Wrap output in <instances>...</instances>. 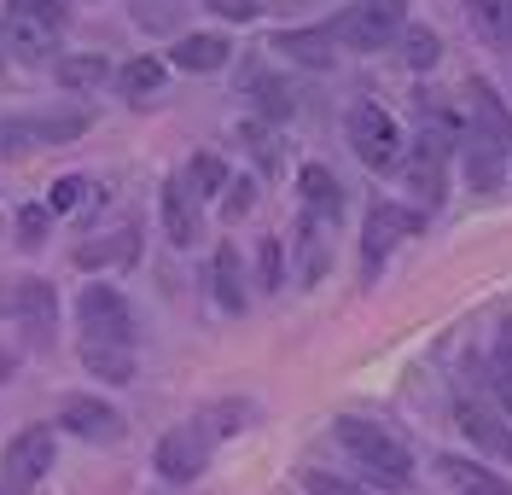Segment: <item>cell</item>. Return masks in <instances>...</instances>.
Listing matches in <instances>:
<instances>
[{
    "label": "cell",
    "instance_id": "obj_1",
    "mask_svg": "<svg viewBox=\"0 0 512 495\" xmlns=\"http://www.w3.org/2000/svg\"><path fill=\"white\" fill-rule=\"evenodd\" d=\"M472 111H466V134H460V146H466V181L478 187V193H495L501 187V175H507V158H512V111L501 105V94L472 76Z\"/></svg>",
    "mask_w": 512,
    "mask_h": 495
},
{
    "label": "cell",
    "instance_id": "obj_2",
    "mask_svg": "<svg viewBox=\"0 0 512 495\" xmlns=\"http://www.w3.org/2000/svg\"><path fill=\"white\" fill-rule=\"evenodd\" d=\"M338 443L355 455V466L373 478V484H384V490H402L408 478H414V455L390 437L384 426H373V420H355V414H344L338 420Z\"/></svg>",
    "mask_w": 512,
    "mask_h": 495
},
{
    "label": "cell",
    "instance_id": "obj_3",
    "mask_svg": "<svg viewBox=\"0 0 512 495\" xmlns=\"http://www.w3.org/2000/svg\"><path fill=\"white\" fill-rule=\"evenodd\" d=\"M402 24H408V0H355L326 30H332V41H344L355 53H379L402 35Z\"/></svg>",
    "mask_w": 512,
    "mask_h": 495
},
{
    "label": "cell",
    "instance_id": "obj_4",
    "mask_svg": "<svg viewBox=\"0 0 512 495\" xmlns=\"http://www.w3.org/2000/svg\"><path fill=\"white\" fill-rule=\"evenodd\" d=\"M350 146L355 158L367 169H396V158H402V134H396V117L384 111V105H373V99H355L350 105Z\"/></svg>",
    "mask_w": 512,
    "mask_h": 495
},
{
    "label": "cell",
    "instance_id": "obj_5",
    "mask_svg": "<svg viewBox=\"0 0 512 495\" xmlns=\"http://www.w3.org/2000/svg\"><path fill=\"white\" fill-rule=\"evenodd\" d=\"M47 472H53V431L47 426L18 431L12 449H6V466H0V495H35Z\"/></svg>",
    "mask_w": 512,
    "mask_h": 495
},
{
    "label": "cell",
    "instance_id": "obj_6",
    "mask_svg": "<svg viewBox=\"0 0 512 495\" xmlns=\"http://www.w3.org/2000/svg\"><path fill=\"white\" fill-rule=\"evenodd\" d=\"M76 321H82V338H99V344H134V309L117 286H82L76 297Z\"/></svg>",
    "mask_w": 512,
    "mask_h": 495
},
{
    "label": "cell",
    "instance_id": "obj_7",
    "mask_svg": "<svg viewBox=\"0 0 512 495\" xmlns=\"http://www.w3.org/2000/svg\"><path fill=\"white\" fill-rule=\"evenodd\" d=\"M88 129V111H41V117H12L0 123V152H35V146H64Z\"/></svg>",
    "mask_w": 512,
    "mask_h": 495
},
{
    "label": "cell",
    "instance_id": "obj_8",
    "mask_svg": "<svg viewBox=\"0 0 512 495\" xmlns=\"http://www.w3.org/2000/svg\"><path fill=\"white\" fill-rule=\"evenodd\" d=\"M204 466H210V431H204V420H187V426H175L158 443V472L169 484H192Z\"/></svg>",
    "mask_w": 512,
    "mask_h": 495
},
{
    "label": "cell",
    "instance_id": "obj_9",
    "mask_svg": "<svg viewBox=\"0 0 512 495\" xmlns=\"http://www.w3.org/2000/svg\"><path fill=\"white\" fill-rule=\"evenodd\" d=\"M0 35H6V47H12L24 65H47V59L59 53V24L41 18V12H30V6H6Z\"/></svg>",
    "mask_w": 512,
    "mask_h": 495
},
{
    "label": "cell",
    "instance_id": "obj_10",
    "mask_svg": "<svg viewBox=\"0 0 512 495\" xmlns=\"http://www.w3.org/2000/svg\"><path fill=\"white\" fill-rule=\"evenodd\" d=\"M158 210H163V233H169V245H198V193H192L187 175H169L158 193Z\"/></svg>",
    "mask_w": 512,
    "mask_h": 495
},
{
    "label": "cell",
    "instance_id": "obj_11",
    "mask_svg": "<svg viewBox=\"0 0 512 495\" xmlns=\"http://www.w3.org/2000/svg\"><path fill=\"white\" fill-rule=\"evenodd\" d=\"M59 426L76 431V437H88V443H117V437H123L117 408H111V402H99V396H64Z\"/></svg>",
    "mask_w": 512,
    "mask_h": 495
},
{
    "label": "cell",
    "instance_id": "obj_12",
    "mask_svg": "<svg viewBox=\"0 0 512 495\" xmlns=\"http://www.w3.org/2000/svg\"><path fill=\"white\" fill-rule=\"evenodd\" d=\"M419 228V210H402V204H373V216H367V245H361V263L367 274H379V263L390 257V245L402 239V233Z\"/></svg>",
    "mask_w": 512,
    "mask_h": 495
},
{
    "label": "cell",
    "instance_id": "obj_13",
    "mask_svg": "<svg viewBox=\"0 0 512 495\" xmlns=\"http://www.w3.org/2000/svg\"><path fill=\"white\" fill-rule=\"evenodd\" d=\"M454 420H460V431H466L478 449H489L495 461L512 466V426L495 414V408H483V402H472V396H460V402H454Z\"/></svg>",
    "mask_w": 512,
    "mask_h": 495
},
{
    "label": "cell",
    "instance_id": "obj_14",
    "mask_svg": "<svg viewBox=\"0 0 512 495\" xmlns=\"http://www.w3.org/2000/svg\"><path fill=\"white\" fill-rule=\"evenodd\" d=\"M239 82H245V99L256 105V117H262V123H286L291 111H297V94H291V82H280L274 70L262 65V59H251Z\"/></svg>",
    "mask_w": 512,
    "mask_h": 495
},
{
    "label": "cell",
    "instance_id": "obj_15",
    "mask_svg": "<svg viewBox=\"0 0 512 495\" xmlns=\"http://www.w3.org/2000/svg\"><path fill=\"white\" fill-rule=\"evenodd\" d=\"M291 245H297V280H303V286H315L320 274L332 268V245H326V216L303 210V216H297V239H291Z\"/></svg>",
    "mask_w": 512,
    "mask_h": 495
},
{
    "label": "cell",
    "instance_id": "obj_16",
    "mask_svg": "<svg viewBox=\"0 0 512 495\" xmlns=\"http://www.w3.org/2000/svg\"><path fill=\"white\" fill-rule=\"evenodd\" d=\"M332 30H280L274 35V53L280 59H291V65H303V70H326L332 65Z\"/></svg>",
    "mask_w": 512,
    "mask_h": 495
},
{
    "label": "cell",
    "instance_id": "obj_17",
    "mask_svg": "<svg viewBox=\"0 0 512 495\" xmlns=\"http://www.w3.org/2000/svg\"><path fill=\"white\" fill-rule=\"evenodd\" d=\"M437 472H443L448 484L460 495H512V484L501 472H489L483 461H460V455H437Z\"/></svg>",
    "mask_w": 512,
    "mask_h": 495
},
{
    "label": "cell",
    "instance_id": "obj_18",
    "mask_svg": "<svg viewBox=\"0 0 512 495\" xmlns=\"http://www.w3.org/2000/svg\"><path fill=\"white\" fill-rule=\"evenodd\" d=\"M0 309H12V315L30 321V327H47V321H53V286H47V280H12V286L0 292Z\"/></svg>",
    "mask_w": 512,
    "mask_h": 495
},
{
    "label": "cell",
    "instance_id": "obj_19",
    "mask_svg": "<svg viewBox=\"0 0 512 495\" xmlns=\"http://www.w3.org/2000/svg\"><path fill=\"white\" fill-rule=\"evenodd\" d=\"M169 59L181 70H192V76H204V70H222L227 59H233V41H227V35H181Z\"/></svg>",
    "mask_w": 512,
    "mask_h": 495
},
{
    "label": "cell",
    "instance_id": "obj_20",
    "mask_svg": "<svg viewBox=\"0 0 512 495\" xmlns=\"http://www.w3.org/2000/svg\"><path fill=\"white\" fill-rule=\"evenodd\" d=\"M82 362H88L94 379L128 385V379H134V344H99V338H82Z\"/></svg>",
    "mask_w": 512,
    "mask_h": 495
},
{
    "label": "cell",
    "instance_id": "obj_21",
    "mask_svg": "<svg viewBox=\"0 0 512 495\" xmlns=\"http://www.w3.org/2000/svg\"><path fill=\"white\" fill-rule=\"evenodd\" d=\"M297 187H303V204H309L315 216H326V222H332V216L344 210V193H338V175H332L326 164H303V175H297Z\"/></svg>",
    "mask_w": 512,
    "mask_h": 495
},
{
    "label": "cell",
    "instance_id": "obj_22",
    "mask_svg": "<svg viewBox=\"0 0 512 495\" xmlns=\"http://www.w3.org/2000/svg\"><path fill=\"white\" fill-rule=\"evenodd\" d=\"M210 292H216V303H222L227 315H245V280H239L233 245H222V251L210 257Z\"/></svg>",
    "mask_w": 512,
    "mask_h": 495
},
{
    "label": "cell",
    "instance_id": "obj_23",
    "mask_svg": "<svg viewBox=\"0 0 512 495\" xmlns=\"http://www.w3.org/2000/svg\"><path fill=\"white\" fill-rule=\"evenodd\" d=\"M134 228H123V233H111V239H94V245H82L76 251V263L82 268H105V263H134Z\"/></svg>",
    "mask_w": 512,
    "mask_h": 495
},
{
    "label": "cell",
    "instance_id": "obj_24",
    "mask_svg": "<svg viewBox=\"0 0 512 495\" xmlns=\"http://www.w3.org/2000/svg\"><path fill=\"white\" fill-rule=\"evenodd\" d=\"M59 82L70 88V94H88V88H99V82H111V65H105L99 53H76V59L59 65Z\"/></svg>",
    "mask_w": 512,
    "mask_h": 495
},
{
    "label": "cell",
    "instance_id": "obj_25",
    "mask_svg": "<svg viewBox=\"0 0 512 495\" xmlns=\"http://www.w3.org/2000/svg\"><path fill=\"white\" fill-rule=\"evenodd\" d=\"M437 59H443V41H437V30H425V24H419V30H408V24H402V65H408V70H431Z\"/></svg>",
    "mask_w": 512,
    "mask_h": 495
},
{
    "label": "cell",
    "instance_id": "obj_26",
    "mask_svg": "<svg viewBox=\"0 0 512 495\" xmlns=\"http://www.w3.org/2000/svg\"><path fill=\"white\" fill-rule=\"evenodd\" d=\"M128 6H134V24L152 30V35H169L181 24V12H187L181 0H128Z\"/></svg>",
    "mask_w": 512,
    "mask_h": 495
},
{
    "label": "cell",
    "instance_id": "obj_27",
    "mask_svg": "<svg viewBox=\"0 0 512 495\" xmlns=\"http://www.w3.org/2000/svg\"><path fill=\"white\" fill-rule=\"evenodd\" d=\"M117 88H123L128 99L158 94V88H163V59H134V65H123V70H117Z\"/></svg>",
    "mask_w": 512,
    "mask_h": 495
},
{
    "label": "cell",
    "instance_id": "obj_28",
    "mask_svg": "<svg viewBox=\"0 0 512 495\" xmlns=\"http://www.w3.org/2000/svg\"><path fill=\"white\" fill-rule=\"evenodd\" d=\"M187 181H192V193H198V198H210V193H227V181H233V175H227V164H222V158L198 152V158L187 164Z\"/></svg>",
    "mask_w": 512,
    "mask_h": 495
},
{
    "label": "cell",
    "instance_id": "obj_29",
    "mask_svg": "<svg viewBox=\"0 0 512 495\" xmlns=\"http://www.w3.org/2000/svg\"><path fill=\"white\" fill-rule=\"evenodd\" d=\"M280 280H286V245L280 239H262L256 245V286L262 292H280Z\"/></svg>",
    "mask_w": 512,
    "mask_h": 495
},
{
    "label": "cell",
    "instance_id": "obj_30",
    "mask_svg": "<svg viewBox=\"0 0 512 495\" xmlns=\"http://www.w3.org/2000/svg\"><path fill=\"white\" fill-rule=\"evenodd\" d=\"M82 204H88V181H82V175L53 181V198H47V210H53V216H70V210H82Z\"/></svg>",
    "mask_w": 512,
    "mask_h": 495
},
{
    "label": "cell",
    "instance_id": "obj_31",
    "mask_svg": "<svg viewBox=\"0 0 512 495\" xmlns=\"http://www.w3.org/2000/svg\"><path fill=\"white\" fill-rule=\"evenodd\" d=\"M47 216H53L47 204H30V210L18 216V245H41V239H47Z\"/></svg>",
    "mask_w": 512,
    "mask_h": 495
},
{
    "label": "cell",
    "instance_id": "obj_32",
    "mask_svg": "<svg viewBox=\"0 0 512 495\" xmlns=\"http://www.w3.org/2000/svg\"><path fill=\"white\" fill-rule=\"evenodd\" d=\"M303 490L309 495H373V490H355L344 478H332V472H303Z\"/></svg>",
    "mask_w": 512,
    "mask_h": 495
},
{
    "label": "cell",
    "instance_id": "obj_33",
    "mask_svg": "<svg viewBox=\"0 0 512 495\" xmlns=\"http://www.w3.org/2000/svg\"><path fill=\"white\" fill-rule=\"evenodd\" d=\"M216 18H233V24H251L256 12H262V0H204Z\"/></svg>",
    "mask_w": 512,
    "mask_h": 495
},
{
    "label": "cell",
    "instance_id": "obj_34",
    "mask_svg": "<svg viewBox=\"0 0 512 495\" xmlns=\"http://www.w3.org/2000/svg\"><path fill=\"white\" fill-rule=\"evenodd\" d=\"M251 193H256V181H245V175H239V181H227V198H222V210L233 216V222H239V216L251 210Z\"/></svg>",
    "mask_w": 512,
    "mask_h": 495
},
{
    "label": "cell",
    "instance_id": "obj_35",
    "mask_svg": "<svg viewBox=\"0 0 512 495\" xmlns=\"http://www.w3.org/2000/svg\"><path fill=\"white\" fill-rule=\"evenodd\" d=\"M245 140H251V152H256V164H262V169L280 164V152H274V140H268V129H262V123H245Z\"/></svg>",
    "mask_w": 512,
    "mask_h": 495
},
{
    "label": "cell",
    "instance_id": "obj_36",
    "mask_svg": "<svg viewBox=\"0 0 512 495\" xmlns=\"http://www.w3.org/2000/svg\"><path fill=\"white\" fill-rule=\"evenodd\" d=\"M495 402L512 414V367H495Z\"/></svg>",
    "mask_w": 512,
    "mask_h": 495
},
{
    "label": "cell",
    "instance_id": "obj_37",
    "mask_svg": "<svg viewBox=\"0 0 512 495\" xmlns=\"http://www.w3.org/2000/svg\"><path fill=\"white\" fill-rule=\"evenodd\" d=\"M12 6H30V12H41V18L64 24V6H59V0H12Z\"/></svg>",
    "mask_w": 512,
    "mask_h": 495
},
{
    "label": "cell",
    "instance_id": "obj_38",
    "mask_svg": "<svg viewBox=\"0 0 512 495\" xmlns=\"http://www.w3.org/2000/svg\"><path fill=\"white\" fill-rule=\"evenodd\" d=\"M495 367H512V321L495 332Z\"/></svg>",
    "mask_w": 512,
    "mask_h": 495
},
{
    "label": "cell",
    "instance_id": "obj_39",
    "mask_svg": "<svg viewBox=\"0 0 512 495\" xmlns=\"http://www.w3.org/2000/svg\"><path fill=\"white\" fill-rule=\"evenodd\" d=\"M6 379H12V356H6V350H0V385H6Z\"/></svg>",
    "mask_w": 512,
    "mask_h": 495
}]
</instances>
